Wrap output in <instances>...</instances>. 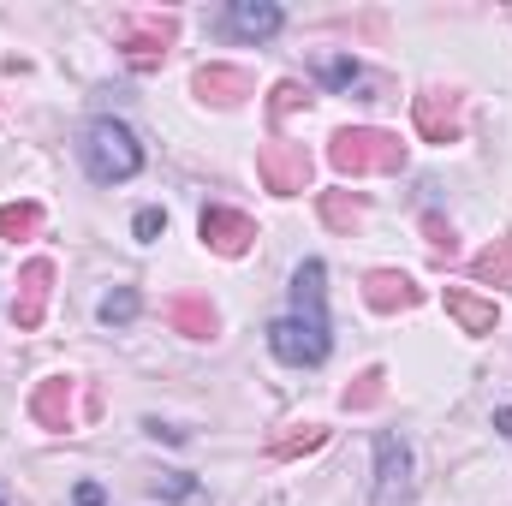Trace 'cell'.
I'll use <instances>...</instances> for the list:
<instances>
[{
	"label": "cell",
	"mask_w": 512,
	"mask_h": 506,
	"mask_svg": "<svg viewBox=\"0 0 512 506\" xmlns=\"http://www.w3.org/2000/svg\"><path fill=\"white\" fill-rule=\"evenodd\" d=\"M268 352L292 370H322L334 352V328H328V262L310 256L292 274V310L268 322Z\"/></svg>",
	"instance_id": "cell-1"
},
{
	"label": "cell",
	"mask_w": 512,
	"mask_h": 506,
	"mask_svg": "<svg viewBox=\"0 0 512 506\" xmlns=\"http://www.w3.org/2000/svg\"><path fill=\"white\" fill-rule=\"evenodd\" d=\"M78 161H84V173L96 179V185H126L143 173V143H137V131L126 120H90V126L78 131Z\"/></svg>",
	"instance_id": "cell-2"
},
{
	"label": "cell",
	"mask_w": 512,
	"mask_h": 506,
	"mask_svg": "<svg viewBox=\"0 0 512 506\" xmlns=\"http://www.w3.org/2000/svg\"><path fill=\"white\" fill-rule=\"evenodd\" d=\"M328 161H334V173H346V179L399 173V167H405V143H399V131H382V126H346V131L328 137Z\"/></svg>",
	"instance_id": "cell-3"
},
{
	"label": "cell",
	"mask_w": 512,
	"mask_h": 506,
	"mask_svg": "<svg viewBox=\"0 0 512 506\" xmlns=\"http://www.w3.org/2000/svg\"><path fill=\"white\" fill-rule=\"evenodd\" d=\"M417 495V459H411V441L399 429L376 435V483H370V506H411Z\"/></svg>",
	"instance_id": "cell-4"
},
{
	"label": "cell",
	"mask_w": 512,
	"mask_h": 506,
	"mask_svg": "<svg viewBox=\"0 0 512 506\" xmlns=\"http://www.w3.org/2000/svg\"><path fill=\"white\" fill-rule=\"evenodd\" d=\"M411 126L423 143H459L465 137V96L459 90H417L411 96Z\"/></svg>",
	"instance_id": "cell-5"
},
{
	"label": "cell",
	"mask_w": 512,
	"mask_h": 506,
	"mask_svg": "<svg viewBox=\"0 0 512 506\" xmlns=\"http://www.w3.org/2000/svg\"><path fill=\"white\" fill-rule=\"evenodd\" d=\"M215 30H221L227 42H274V36L286 30V12H280L274 0H227V6L215 12Z\"/></svg>",
	"instance_id": "cell-6"
},
{
	"label": "cell",
	"mask_w": 512,
	"mask_h": 506,
	"mask_svg": "<svg viewBox=\"0 0 512 506\" xmlns=\"http://www.w3.org/2000/svg\"><path fill=\"white\" fill-rule=\"evenodd\" d=\"M256 173H262V185H268L274 197H298V191L310 185V155H304V143L268 137L262 155H256Z\"/></svg>",
	"instance_id": "cell-7"
},
{
	"label": "cell",
	"mask_w": 512,
	"mask_h": 506,
	"mask_svg": "<svg viewBox=\"0 0 512 506\" xmlns=\"http://www.w3.org/2000/svg\"><path fill=\"white\" fill-rule=\"evenodd\" d=\"M197 233H203V245L215 256H245L256 245V221L245 209H233V203H203Z\"/></svg>",
	"instance_id": "cell-8"
},
{
	"label": "cell",
	"mask_w": 512,
	"mask_h": 506,
	"mask_svg": "<svg viewBox=\"0 0 512 506\" xmlns=\"http://www.w3.org/2000/svg\"><path fill=\"white\" fill-rule=\"evenodd\" d=\"M48 298H54V262L48 256H30L24 268H18V298H12V322L30 334V328H42V316H48Z\"/></svg>",
	"instance_id": "cell-9"
},
{
	"label": "cell",
	"mask_w": 512,
	"mask_h": 506,
	"mask_svg": "<svg viewBox=\"0 0 512 506\" xmlns=\"http://www.w3.org/2000/svg\"><path fill=\"white\" fill-rule=\"evenodd\" d=\"M120 48H126V66L131 72H155L173 48V18H131L120 30Z\"/></svg>",
	"instance_id": "cell-10"
},
{
	"label": "cell",
	"mask_w": 512,
	"mask_h": 506,
	"mask_svg": "<svg viewBox=\"0 0 512 506\" xmlns=\"http://www.w3.org/2000/svg\"><path fill=\"white\" fill-rule=\"evenodd\" d=\"M417 298H423V286H417L411 274H399V268H370V274H364V304H370L376 316L417 310Z\"/></svg>",
	"instance_id": "cell-11"
},
{
	"label": "cell",
	"mask_w": 512,
	"mask_h": 506,
	"mask_svg": "<svg viewBox=\"0 0 512 506\" xmlns=\"http://www.w3.org/2000/svg\"><path fill=\"white\" fill-rule=\"evenodd\" d=\"M191 90H197V102L233 108V102H245V96H251V72H245V66H227V60H209V66H197Z\"/></svg>",
	"instance_id": "cell-12"
},
{
	"label": "cell",
	"mask_w": 512,
	"mask_h": 506,
	"mask_svg": "<svg viewBox=\"0 0 512 506\" xmlns=\"http://www.w3.org/2000/svg\"><path fill=\"white\" fill-rule=\"evenodd\" d=\"M72 393H78V381L72 376H48L36 393H30V417L42 423V429H72Z\"/></svg>",
	"instance_id": "cell-13"
},
{
	"label": "cell",
	"mask_w": 512,
	"mask_h": 506,
	"mask_svg": "<svg viewBox=\"0 0 512 506\" xmlns=\"http://www.w3.org/2000/svg\"><path fill=\"white\" fill-rule=\"evenodd\" d=\"M161 316H167V328L185 334V340H215V328H221L215 304H209V298H191V292H185V298H167Z\"/></svg>",
	"instance_id": "cell-14"
},
{
	"label": "cell",
	"mask_w": 512,
	"mask_h": 506,
	"mask_svg": "<svg viewBox=\"0 0 512 506\" xmlns=\"http://www.w3.org/2000/svg\"><path fill=\"white\" fill-rule=\"evenodd\" d=\"M447 316L465 328V334H495V322H501V310H495V298H477V292H465V286H453L447 292Z\"/></svg>",
	"instance_id": "cell-15"
},
{
	"label": "cell",
	"mask_w": 512,
	"mask_h": 506,
	"mask_svg": "<svg viewBox=\"0 0 512 506\" xmlns=\"http://www.w3.org/2000/svg\"><path fill=\"white\" fill-rule=\"evenodd\" d=\"M471 280H477V286H489V292L512 286V233H507V239H495L489 251L471 256Z\"/></svg>",
	"instance_id": "cell-16"
},
{
	"label": "cell",
	"mask_w": 512,
	"mask_h": 506,
	"mask_svg": "<svg viewBox=\"0 0 512 506\" xmlns=\"http://www.w3.org/2000/svg\"><path fill=\"white\" fill-rule=\"evenodd\" d=\"M316 78H322L328 90L352 96V90H358V84H364L370 72H364V60H358V54H322V60H316Z\"/></svg>",
	"instance_id": "cell-17"
},
{
	"label": "cell",
	"mask_w": 512,
	"mask_h": 506,
	"mask_svg": "<svg viewBox=\"0 0 512 506\" xmlns=\"http://www.w3.org/2000/svg\"><path fill=\"white\" fill-rule=\"evenodd\" d=\"M137 310H143V292H137V286H114V292L96 304V322H102V328H131Z\"/></svg>",
	"instance_id": "cell-18"
},
{
	"label": "cell",
	"mask_w": 512,
	"mask_h": 506,
	"mask_svg": "<svg viewBox=\"0 0 512 506\" xmlns=\"http://www.w3.org/2000/svg\"><path fill=\"white\" fill-rule=\"evenodd\" d=\"M322 221H328L334 233H352V227L364 221V197H358V191H322Z\"/></svg>",
	"instance_id": "cell-19"
},
{
	"label": "cell",
	"mask_w": 512,
	"mask_h": 506,
	"mask_svg": "<svg viewBox=\"0 0 512 506\" xmlns=\"http://www.w3.org/2000/svg\"><path fill=\"white\" fill-rule=\"evenodd\" d=\"M322 441H328V429H322V423H304V429L274 435V441H268V453H274V459H298V453H316Z\"/></svg>",
	"instance_id": "cell-20"
},
{
	"label": "cell",
	"mask_w": 512,
	"mask_h": 506,
	"mask_svg": "<svg viewBox=\"0 0 512 506\" xmlns=\"http://www.w3.org/2000/svg\"><path fill=\"white\" fill-rule=\"evenodd\" d=\"M36 227H42V209H36V203H0V239L18 245V239H30Z\"/></svg>",
	"instance_id": "cell-21"
},
{
	"label": "cell",
	"mask_w": 512,
	"mask_h": 506,
	"mask_svg": "<svg viewBox=\"0 0 512 506\" xmlns=\"http://www.w3.org/2000/svg\"><path fill=\"white\" fill-rule=\"evenodd\" d=\"M382 393H387V376L382 370H364V376L340 393V405H346V411H370V405H382Z\"/></svg>",
	"instance_id": "cell-22"
},
{
	"label": "cell",
	"mask_w": 512,
	"mask_h": 506,
	"mask_svg": "<svg viewBox=\"0 0 512 506\" xmlns=\"http://www.w3.org/2000/svg\"><path fill=\"white\" fill-rule=\"evenodd\" d=\"M131 233H137V245H155V239L167 233V209H137V221H131Z\"/></svg>",
	"instance_id": "cell-23"
},
{
	"label": "cell",
	"mask_w": 512,
	"mask_h": 506,
	"mask_svg": "<svg viewBox=\"0 0 512 506\" xmlns=\"http://www.w3.org/2000/svg\"><path fill=\"white\" fill-rule=\"evenodd\" d=\"M155 495H167V501H197V483H191L185 471H161V477H155Z\"/></svg>",
	"instance_id": "cell-24"
},
{
	"label": "cell",
	"mask_w": 512,
	"mask_h": 506,
	"mask_svg": "<svg viewBox=\"0 0 512 506\" xmlns=\"http://www.w3.org/2000/svg\"><path fill=\"white\" fill-rule=\"evenodd\" d=\"M268 108H274V126H280L292 108H304V84H292V78H286V84H274V102H268Z\"/></svg>",
	"instance_id": "cell-25"
},
{
	"label": "cell",
	"mask_w": 512,
	"mask_h": 506,
	"mask_svg": "<svg viewBox=\"0 0 512 506\" xmlns=\"http://www.w3.org/2000/svg\"><path fill=\"white\" fill-rule=\"evenodd\" d=\"M423 227H429V245H435V251H441V256H453V251H459V239H453V227H441L435 215H429Z\"/></svg>",
	"instance_id": "cell-26"
},
{
	"label": "cell",
	"mask_w": 512,
	"mask_h": 506,
	"mask_svg": "<svg viewBox=\"0 0 512 506\" xmlns=\"http://www.w3.org/2000/svg\"><path fill=\"white\" fill-rule=\"evenodd\" d=\"M143 429H149L155 441H173V447H179V441H191V435H185L179 423H161V417H143Z\"/></svg>",
	"instance_id": "cell-27"
},
{
	"label": "cell",
	"mask_w": 512,
	"mask_h": 506,
	"mask_svg": "<svg viewBox=\"0 0 512 506\" xmlns=\"http://www.w3.org/2000/svg\"><path fill=\"white\" fill-rule=\"evenodd\" d=\"M108 495H102V483H78V506H102Z\"/></svg>",
	"instance_id": "cell-28"
},
{
	"label": "cell",
	"mask_w": 512,
	"mask_h": 506,
	"mask_svg": "<svg viewBox=\"0 0 512 506\" xmlns=\"http://www.w3.org/2000/svg\"><path fill=\"white\" fill-rule=\"evenodd\" d=\"M495 429H501V435H512V405H507V411H495Z\"/></svg>",
	"instance_id": "cell-29"
},
{
	"label": "cell",
	"mask_w": 512,
	"mask_h": 506,
	"mask_svg": "<svg viewBox=\"0 0 512 506\" xmlns=\"http://www.w3.org/2000/svg\"><path fill=\"white\" fill-rule=\"evenodd\" d=\"M0 506H6V501H0Z\"/></svg>",
	"instance_id": "cell-30"
}]
</instances>
